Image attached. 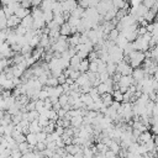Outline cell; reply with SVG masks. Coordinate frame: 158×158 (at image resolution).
<instances>
[{
  "label": "cell",
  "instance_id": "obj_5",
  "mask_svg": "<svg viewBox=\"0 0 158 158\" xmlns=\"http://www.w3.org/2000/svg\"><path fill=\"white\" fill-rule=\"evenodd\" d=\"M62 6H63V11L72 12L78 6V1L77 0H64V1H62Z\"/></svg>",
  "mask_w": 158,
  "mask_h": 158
},
{
  "label": "cell",
  "instance_id": "obj_19",
  "mask_svg": "<svg viewBox=\"0 0 158 158\" xmlns=\"http://www.w3.org/2000/svg\"><path fill=\"white\" fill-rule=\"evenodd\" d=\"M43 19H44L46 23L51 22V21L53 20V12H52V10H49V11H43Z\"/></svg>",
  "mask_w": 158,
  "mask_h": 158
},
{
  "label": "cell",
  "instance_id": "obj_14",
  "mask_svg": "<svg viewBox=\"0 0 158 158\" xmlns=\"http://www.w3.org/2000/svg\"><path fill=\"white\" fill-rule=\"evenodd\" d=\"M84 10H85L84 7H81L80 5H78V6H77L72 12H70V15H72V16H74V17L81 19V17H83V14H84Z\"/></svg>",
  "mask_w": 158,
  "mask_h": 158
},
{
  "label": "cell",
  "instance_id": "obj_9",
  "mask_svg": "<svg viewBox=\"0 0 158 158\" xmlns=\"http://www.w3.org/2000/svg\"><path fill=\"white\" fill-rule=\"evenodd\" d=\"M54 1L56 0H42L41 4H40V9L42 11H49V10H52Z\"/></svg>",
  "mask_w": 158,
  "mask_h": 158
},
{
  "label": "cell",
  "instance_id": "obj_29",
  "mask_svg": "<svg viewBox=\"0 0 158 158\" xmlns=\"http://www.w3.org/2000/svg\"><path fill=\"white\" fill-rule=\"evenodd\" d=\"M60 107H62V105L59 104V101H57V102H54V104L52 105V109H53V110H56V111H57V110H59Z\"/></svg>",
  "mask_w": 158,
  "mask_h": 158
},
{
  "label": "cell",
  "instance_id": "obj_23",
  "mask_svg": "<svg viewBox=\"0 0 158 158\" xmlns=\"http://www.w3.org/2000/svg\"><path fill=\"white\" fill-rule=\"evenodd\" d=\"M89 72H94V73H98V63L95 60H91L89 62Z\"/></svg>",
  "mask_w": 158,
  "mask_h": 158
},
{
  "label": "cell",
  "instance_id": "obj_26",
  "mask_svg": "<svg viewBox=\"0 0 158 158\" xmlns=\"http://www.w3.org/2000/svg\"><path fill=\"white\" fill-rule=\"evenodd\" d=\"M154 2H156V0H142V4H143L146 7H148V9H151V7L154 5Z\"/></svg>",
  "mask_w": 158,
  "mask_h": 158
},
{
  "label": "cell",
  "instance_id": "obj_8",
  "mask_svg": "<svg viewBox=\"0 0 158 158\" xmlns=\"http://www.w3.org/2000/svg\"><path fill=\"white\" fill-rule=\"evenodd\" d=\"M59 33L62 35V36H70L73 32H72V26L68 23V22H64V23H62L60 25V28H59Z\"/></svg>",
  "mask_w": 158,
  "mask_h": 158
},
{
  "label": "cell",
  "instance_id": "obj_11",
  "mask_svg": "<svg viewBox=\"0 0 158 158\" xmlns=\"http://www.w3.org/2000/svg\"><path fill=\"white\" fill-rule=\"evenodd\" d=\"M69 120H70V126L72 127H80L83 125V116H80V115L73 116Z\"/></svg>",
  "mask_w": 158,
  "mask_h": 158
},
{
  "label": "cell",
  "instance_id": "obj_13",
  "mask_svg": "<svg viewBox=\"0 0 158 158\" xmlns=\"http://www.w3.org/2000/svg\"><path fill=\"white\" fill-rule=\"evenodd\" d=\"M26 141H27V143H28L30 146L35 147V146L37 144V138H36V133H33V132H28V133L26 135Z\"/></svg>",
  "mask_w": 158,
  "mask_h": 158
},
{
  "label": "cell",
  "instance_id": "obj_27",
  "mask_svg": "<svg viewBox=\"0 0 158 158\" xmlns=\"http://www.w3.org/2000/svg\"><path fill=\"white\" fill-rule=\"evenodd\" d=\"M64 128H65V127H63V126H60V125H56L54 131L60 136V135H63V133H64Z\"/></svg>",
  "mask_w": 158,
  "mask_h": 158
},
{
  "label": "cell",
  "instance_id": "obj_30",
  "mask_svg": "<svg viewBox=\"0 0 158 158\" xmlns=\"http://www.w3.org/2000/svg\"><path fill=\"white\" fill-rule=\"evenodd\" d=\"M154 102H156V104H158V90H157V93H156V99H154Z\"/></svg>",
  "mask_w": 158,
  "mask_h": 158
},
{
  "label": "cell",
  "instance_id": "obj_15",
  "mask_svg": "<svg viewBox=\"0 0 158 158\" xmlns=\"http://www.w3.org/2000/svg\"><path fill=\"white\" fill-rule=\"evenodd\" d=\"M78 69H79L81 73L88 72V69H89V59H88V58L81 59L80 63H79V65H78Z\"/></svg>",
  "mask_w": 158,
  "mask_h": 158
},
{
  "label": "cell",
  "instance_id": "obj_25",
  "mask_svg": "<svg viewBox=\"0 0 158 158\" xmlns=\"http://www.w3.org/2000/svg\"><path fill=\"white\" fill-rule=\"evenodd\" d=\"M80 74H81V72H80V70H72V72H70V74H69V78H72V79L75 81V79H77Z\"/></svg>",
  "mask_w": 158,
  "mask_h": 158
},
{
  "label": "cell",
  "instance_id": "obj_28",
  "mask_svg": "<svg viewBox=\"0 0 158 158\" xmlns=\"http://www.w3.org/2000/svg\"><path fill=\"white\" fill-rule=\"evenodd\" d=\"M57 114H58V117H64L67 115V110H64L63 107H60L59 110H57Z\"/></svg>",
  "mask_w": 158,
  "mask_h": 158
},
{
  "label": "cell",
  "instance_id": "obj_22",
  "mask_svg": "<svg viewBox=\"0 0 158 158\" xmlns=\"http://www.w3.org/2000/svg\"><path fill=\"white\" fill-rule=\"evenodd\" d=\"M46 137H47V133H46L43 130L36 133V138H37V142H46Z\"/></svg>",
  "mask_w": 158,
  "mask_h": 158
},
{
  "label": "cell",
  "instance_id": "obj_6",
  "mask_svg": "<svg viewBox=\"0 0 158 158\" xmlns=\"http://www.w3.org/2000/svg\"><path fill=\"white\" fill-rule=\"evenodd\" d=\"M20 23H21V19L17 17L15 14H12L11 16L7 17V22H6V25H7L9 28H15V27H17Z\"/></svg>",
  "mask_w": 158,
  "mask_h": 158
},
{
  "label": "cell",
  "instance_id": "obj_7",
  "mask_svg": "<svg viewBox=\"0 0 158 158\" xmlns=\"http://www.w3.org/2000/svg\"><path fill=\"white\" fill-rule=\"evenodd\" d=\"M21 25L23 27H26L27 30L32 28V26H33V17H32V15L28 14L27 16H25L23 19H21Z\"/></svg>",
  "mask_w": 158,
  "mask_h": 158
},
{
  "label": "cell",
  "instance_id": "obj_31",
  "mask_svg": "<svg viewBox=\"0 0 158 158\" xmlns=\"http://www.w3.org/2000/svg\"><path fill=\"white\" fill-rule=\"evenodd\" d=\"M0 5H1V0H0Z\"/></svg>",
  "mask_w": 158,
  "mask_h": 158
},
{
  "label": "cell",
  "instance_id": "obj_1",
  "mask_svg": "<svg viewBox=\"0 0 158 158\" xmlns=\"http://www.w3.org/2000/svg\"><path fill=\"white\" fill-rule=\"evenodd\" d=\"M144 58H146L144 52H142V51H137V49L132 51L131 53H128L127 56L123 57V59H125L126 62H130V65H131L132 68H137V67H139V65L143 63Z\"/></svg>",
  "mask_w": 158,
  "mask_h": 158
},
{
  "label": "cell",
  "instance_id": "obj_12",
  "mask_svg": "<svg viewBox=\"0 0 158 158\" xmlns=\"http://www.w3.org/2000/svg\"><path fill=\"white\" fill-rule=\"evenodd\" d=\"M17 148H19V151H20L22 154L26 153V152H28V151H32V149H33V147L30 146V144L27 143V141L21 142V143H17Z\"/></svg>",
  "mask_w": 158,
  "mask_h": 158
},
{
  "label": "cell",
  "instance_id": "obj_16",
  "mask_svg": "<svg viewBox=\"0 0 158 158\" xmlns=\"http://www.w3.org/2000/svg\"><path fill=\"white\" fill-rule=\"evenodd\" d=\"M112 98L115 101H118V102H122L123 101V93L120 91V89L117 90H112Z\"/></svg>",
  "mask_w": 158,
  "mask_h": 158
},
{
  "label": "cell",
  "instance_id": "obj_4",
  "mask_svg": "<svg viewBox=\"0 0 158 158\" xmlns=\"http://www.w3.org/2000/svg\"><path fill=\"white\" fill-rule=\"evenodd\" d=\"M132 78H133V84H136V83H138V81H141L147 74H146V72H144V69L143 68H133V70H132Z\"/></svg>",
  "mask_w": 158,
  "mask_h": 158
},
{
  "label": "cell",
  "instance_id": "obj_10",
  "mask_svg": "<svg viewBox=\"0 0 158 158\" xmlns=\"http://www.w3.org/2000/svg\"><path fill=\"white\" fill-rule=\"evenodd\" d=\"M31 11H30V9H26V7H22L21 5L14 11V14L17 16V17H20V19H23L25 16H27L28 14H30Z\"/></svg>",
  "mask_w": 158,
  "mask_h": 158
},
{
  "label": "cell",
  "instance_id": "obj_3",
  "mask_svg": "<svg viewBox=\"0 0 158 158\" xmlns=\"http://www.w3.org/2000/svg\"><path fill=\"white\" fill-rule=\"evenodd\" d=\"M131 84H133V78H132V75H121L120 79H118V81H117L115 85H116L117 88H122V86L128 88Z\"/></svg>",
  "mask_w": 158,
  "mask_h": 158
},
{
  "label": "cell",
  "instance_id": "obj_18",
  "mask_svg": "<svg viewBox=\"0 0 158 158\" xmlns=\"http://www.w3.org/2000/svg\"><path fill=\"white\" fill-rule=\"evenodd\" d=\"M118 33H120V31H118V30L115 27V28H112V30H111V31L107 33V36H106V37H107L110 41H114V42H115V40L117 38Z\"/></svg>",
  "mask_w": 158,
  "mask_h": 158
},
{
  "label": "cell",
  "instance_id": "obj_20",
  "mask_svg": "<svg viewBox=\"0 0 158 158\" xmlns=\"http://www.w3.org/2000/svg\"><path fill=\"white\" fill-rule=\"evenodd\" d=\"M46 85H48V86H56V85H58V80H57V78L49 75L48 79H47V81H46Z\"/></svg>",
  "mask_w": 158,
  "mask_h": 158
},
{
  "label": "cell",
  "instance_id": "obj_17",
  "mask_svg": "<svg viewBox=\"0 0 158 158\" xmlns=\"http://www.w3.org/2000/svg\"><path fill=\"white\" fill-rule=\"evenodd\" d=\"M38 116H40V112H38L37 110H31V111H27V116H26V118L28 120V122H31V121L38 118Z\"/></svg>",
  "mask_w": 158,
  "mask_h": 158
},
{
  "label": "cell",
  "instance_id": "obj_21",
  "mask_svg": "<svg viewBox=\"0 0 158 158\" xmlns=\"http://www.w3.org/2000/svg\"><path fill=\"white\" fill-rule=\"evenodd\" d=\"M58 101H59V104H60L62 106H64L65 104H68V94H67V93L60 94V95L58 96Z\"/></svg>",
  "mask_w": 158,
  "mask_h": 158
},
{
  "label": "cell",
  "instance_id": "obj_24",
  "mask_svg": "<svg viewBox=\"0 0 158 158\" xmlns=\"http://www.w3.org/2000/svg\"><path fill=\"white\" fill-rule=\"evenodd\" d=\"M47 98H48V91H47L46 89H41L40 93H38V99L44 100V99H47Z\"/></svg>",
  "mask_w": 158,
  "mask_h": 158
},
{
  "label": "cell",
  "instance_id": "obj_2",
  "mask_svg": "<svg viewBox=\"0 0 158 158\" xmlns=\"http://www.w3.org/2000/svg\"><path fill=\"white\" fill-rule=\"evenodd\" d=\"M132 70H133V68L125 59H122L118 63H116V72L120 73L121 75H131Z\"/></svg>",
  "mask_w": 158,
  "mask_h": 158
}]
</instances>
